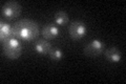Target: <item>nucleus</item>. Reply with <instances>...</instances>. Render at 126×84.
I'll use <instances>...</instances> for the list:
<instances>
[{
  "label": "nucleus",
  "mask_w": 126,
  "mask_h": 84,
  "mask_svg": "<svg viewBox=\"0 0 126 84\" xmlns=\"http://www.w3.org/2000/svg\"><path fill=\"white\" fill-rule=\"evenodd\" d=\"M48 56L53 61H60L64 57V54H63L62 50L59 49V47H52V50L48 53Z\"/></svg>",
  "instance_id": "nucleus-11"
},
{
  "label": "nucleus",
  "mask_w": 126,
  "mask_h": 84,
  "mask_svg": "<svg viewBox=\"0 0 126 84\" xmlns=\"http://www.w3.org/2000/svg\"><path fill=\"white\" fill-rule=\"evenodd\" d=\"M2 44V50L5 57L11 60L18 59L22 54V44L18 39L14 37L7 38L4 41L1 42Z\"/></svg>",
  "instance_id": "nucleus-2"
},
{
  "label": "nucleus",
  "mask_w": 126,
  "mask_h": 84,
  "mask_svg": "<svg viewBox=\"0 0 126 84\" xmlns=\"http://www.w3.org/2000/svg\"><path fill=\"white\" fill-rule=\"evenodd\" d=\"M34 47L36 53L40 55H48L49 50H52V44H50V42H48V40L43 38V39H38L35 42Z\"/></svg>",
  "instance_id": "nucleus-8"
},
{
  "label": "nucleus",
  "mask_w": 126,
  "mask_h": 84,
  "mask_svg": "<svg viewBox=\"0 0 126 84\" xmlns=\"http://www.w3.org/2000/svg\"><path fill=\"white\" fill-rule=\"evenodd\" d=\"M105 50L104 43L99 39H94L84 46L83 51L88 57H97Z\"/></svg>",
  "instance_id": "nucleus-5"
},
{
  "label": "nucleus",
  "mask_w": 126,
  "mask_h": 84,
  "mask_svg": "<svg viewBox=\"0 0 126 84\" xmlns=\"http://www.w3.org/2000/svg\"><path fill=\"white\" fill-rule=\"evenodd\" d=\"M105 58L107 61L111 63H118L122 60V53L121 50L116 46H111L106 49L105 50Z\"/></svg>",
  "instance_id": "nucleus-7"
},
{
  "label": "nucleus",
  "mask_w": 126,
  "mask_h": 84,
  "mask_svg": "<svg viewBox=\"0 0 126 84\" xmlns=\"http://www.w3.org/2000/svg\"><path fill=\"white\" fill-rule=\"evenodd\" d=\"M22 12V6L19 2L11 0L5 2L1 7V16L5 20H14L20 16Z\"/></svg>",
  "instance_id": "nucleus-3"
},
{
  "label": "nucleus",
  "mask_w": 126,
  "mask_h": 84,
  "mask_svg": "<svg viewBox=\"0 0 126 84\" xmlns=\"http://www.w3.org/2000/svg\"><path fill=\"white\" fill-rule=\"evenodd\" d=\"M11 37H13V26L4 21H1L0 22V40L1 42Z\"/></svg>",
  "instance_id": "nucleus-9"
},
{
  "label": "nucleus",
  "mask_w": 126,
  "mask_h": 84,
  "mask_svg": "<svg viewBox=\"0 0 126 84\" xmlns=\"http://www.w3.org/2000/svg\"><path fill=\"white\" fill-rule=\"evenodd\" d=\"M40 34L39 24L32 19L23 18L13 24V37L19 41H33Z\"/></svg>",
  "instance_id": "nucleus-1"
},
{
  "label": "nucleus",
  "mask_w": 126,
  "mask_h": 84,
  "mask_svg": "<svg viewBox=\"0 0 126 84\" xmlns=\"http://www.w3.org/2000/svg\"><path fill=\"white\" fill-rule=\"evenodd\" d=\"M55 23L57 25H66L69 22V16L64 11H58L55 13Z\"/></svg>",
  "instance_id": "nucleus-10"
},
{
  "label": "nucleus",
  "mask_w": 126,
  "mask_h": 84,
  "mask_svg": "<svg viewBox=\"0 0 126 84\" xmlns=\"http://www.w3.org/2000/svg\"><path fill=\"white\" fill-rule=\"evenodd\" d=\"M68 33L70 38L75 41L81 40L82 38H84L86 34H87V26L83 21L80 20H76L73 21L68 26Z\"/></svg>",
  "instance_id": "nucleus-4"
},
{
  "label": "nucleus",
  "mask_w": 126,
  "mask_h": 84,
  "mask_svg": "<svg viewBox=\"0 0 126 84\" xmlns=\"http://www.w3.org/2000/svg\"><path fill=\"white\" fill-rule=\"evenodd\" d=\"M41 34L43 36V38L46 39V40H53L55 38H57L59 34H60V30L59 27L55 24H46L42 27V31H41Z\"/></svg>",
  "instance_id": "nucleus-6"
}]
</instances>
